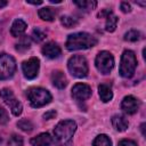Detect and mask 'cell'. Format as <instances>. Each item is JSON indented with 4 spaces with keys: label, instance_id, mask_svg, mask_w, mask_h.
Instances as JSON below:
<instances>
[{
    "label": "cell",
    "instance_id": "1",
    "mask_svg": "<svg viewBox=\"0 0 146 146\" xmlns=\"http://www.w3.org/2000/svg\"><path fill=\"white\" fill-rule=\"evenodd\" d=\"M96 44H97V39L87 32H78L70 34L66 40V49L70 51L89 49L95 47Z\"/></svg>",
    "mask_w": 146,
    "mask_h": 146
},
{
    "label": "cell",
    "instance_id": "2",
    "mask_svg": "<svg viewBox=\"0 0 146 146\" xmlns=\"http://www.w3.org/2000/svg\"><path fill=\"white\" fill-rule=\"evenodd\" d=\"M76 130V123L73 120H64L57 123V125L54 129V135L56 139L62 143L66 144L71 140L74 132Z\"/></svg>",
    "mask_w": 146,
    "mask_h": 146
},
{
    "label": "cell",
    "instance_id": "3",
    "mask_svg": "<svg viewBox=\"0 0 146 146\" xmlns=\"http://www.w3.org/2000/svg\"><path fill=\"white\" fill-rule=\"evenodd\" d=\"M136 67H137V58L135 52L131 50H124L120 62V68H119L120 75L125 79L131 78L136 71Z\"/></svg>",
    "mask_w": 146,
    "mask_h": 146
},
{
    "label": "cell",
    "instance_id": "4",
    "mask_svg": "<svg viewBox=\"0 0 146 146\" xmlns=\"http://www.w3.org/2000/svg\"><path fill=\"white\" fill-rule=\"evenodd\" d=\"M67 68L75 78H86L89 71L87 59L82 55H73L67 62Z\"/></svg>",
    "mask_w": 146,
    "mask_h": 146
},
{
    "label": "cell",
    "instance_id": "5",
    "mask_svg": "<svg viewBox=\"0 0 146 146\" xmlns=\"http://www.w3.org/2000/svg\"><path fill=\"white\" fill-rule=\"evenodd\" d=\"M27 98L30 100V104L32 107H42L51 102V95L47 89L36 87L31 88L27 91Z\"/></svg>",
    "mask_w": 146,
    "mask_h": 146
},
{
    "label": "cell",
    "instance_id": "6",
    "mask_svg": "<svg viewBox=\"0 0 146 146\" xmlns=\"http://www.w3.org/2000/svg\"><path fill=\"white\" fill-rule=\"evenodd\" d=\"M0 98L3 100V103L10 108L11 113L15 115V116H18L22 114V111H23V105L22 103L15 97L14 92L8 89V88H3L0 90Z\"/></svg>",
    "mask_w": 146,
    "mask_h": 146
},
{
    "label": "cell",
    "instance_id": "7",
    "mask_svg": "<svg viewBox=\"0 0 146 146\" xmlns=\"http://www.w3.org/2000/svg\"><path fill=\"white\" fill-rule=\"evenodd\" d=\"M16 71V62L8 54H0V80L10 79Z\"/></svg>",
    "mask_w": 146,
    "mask_h": 146
},
{
    "label": "cell",
    "instance_id": "8",
    "mask_svg": "<svg viewBox=\"0 0 146 146\" xmlns=\"http://www.w3.org/2000/svg\"><path fill=\"white\" fill-rule=\"evenodd\" d=\"M95 65L102 74H108L114 67V57L110 51L103 50L96 56Z\"/></svg>",
    "mask_w": 146,
    "mask_h": 146
},
{
    "label": "cell",
    "instance_id": "9",
    "mask_svg": "<svg viewBox=\"0 0 146 146\" xmlns=\"http://www.w3.org/2000/svg\"><path fill=\"white\" fill-rule=\"evenodd\" d=\"M39 67H40V62L36 57H31L30 59L23 62V64H22L23 74L29 80L36 78L38 72H39Z\"/></svg>",
    "mask_w": 146,
    "mask_h": 146
},
{
    "label": "cell",
    "instance_id": "10",
    "mask_svg": "<svg viewBox=\"0 0 146 146\" xmlns=\"http://www.w3.org/2000/svg\"><path fill=\"white\" fill-rule=\"evenodd\" d=\"M91 96V88L86 83H76L72 88V97L76 102H84Z\"/></svg>",
    "mask_w": 146,
    "mask_h": 146
},
{
    "label": "cell",
    "instance_id": "11",
    "mask_svg": "<svg viewBox=\"0 0 146 146\" xmlns=\"http://www.w3.org/2000/svg\"><path fill=\"white\" fill-rule=\"evenodd\" d=\"M140 106V102L133 96H125L121 103V108L127 114H135Z\"/></svg>",
    "mask_w": 146,
    "mask_h": 146
},
{
    "label": "cell",
    "instance_id": "12",
    "mask_svg": "<svg viewBox=\"0 0 146 146\" xmlns=\"http://www.w3.org/2000/svg\"><path fill=\"white\" fill-rule=\"evenodd\" d=\"M41 51H42V54H43L46 57H48V58H50V59L58 58V57L60 56V54H62V50H60L59 46H58L56 42H52V41L46 43V44L42 47Z\"/></svg>",
    "mask_w": 146,
    "mask_h": 146
},
{
    "label": "cell",
    "instance_id": "13",
    "mask_svg": "<svg viewBox=\"0 0 146 146\" xmlns=\"http://www.w3.org/2000/svg\"><path fill=\"white\" fill-rule=\"evenodd\" d=\"M51 82L58 89H64L67 86V79L62 71H54L51 73Z\"/></svg>",
    "mask_w": 146,
    "mask_h": 146
},
{
    "label": "cell",
    "instance_id": "14",
    "mask_svg": "<svg viewBox=\"0 0 146 146\" xmlns=\"http://www.w3.org/2000/svg\"><path fill=\"white\" fill-rule=\"evenodd\" d=\"M30 143L32 146H50L52 143V137L49 133L43 132V133H40L36 137L32 138Z\"/></svg>",
    "mask_w": 146,
    "mask_h": 146
},
{
    "label": "cell",
    "instance_id": "15",
    "mask_svg": "<svg viewBox=\"0 0 146 146\" xmlns=\"http://www.w3.org/2000/svg\"><path fill=\"white\" fill-rule=\"evenodd\" d=\"M26 27H27V24L21 19V18H17L14 21V23L11 24V27H10V33L13 36H21L25 31H26Z\"/></svg>",
    "mask_w": 146,
    "mask_h": 146
},
{
    "label": "cell",
    "instance_id": "16",
    "mask_svg": "<svg viewBox=\"0 0 146 146\" xmlns=\"http://www.w3.org/2000/svg\"><path fill=\"white\" fill-rule=\"evenodd\" d=\"M112 125L114 127V129L116 131H125L129 127V122L128 120L123 116V115H120V114H116L112 117Z\"/></svg>",
    "mask_w": 146,
    "mask_h": 146
},
{
    "label": "cell",
    "instance_id": "17",
    "mask_svg": "<svg viewBox=\"0 0 146 146\" xmlns=\"http://www.w3.org/2000/svg\"><path fill=\"white\" fill-rule=\"evenodd\" d=\"M98 94H99L102 102H104V103H107L113 98V91H112L111 87L105 83H102L98 86Z\"/></svg>",
    "mask_w": 146,
    "mask_h": 146
},
{
    "label": "cell",
    "instance_id": "18",
    "mask_svg": "<svg viewBox=\"0 0 146 146\" xmlns=\"http://www.w3.org/2000/svg\"><path fill=\"white\" fill-rule=\"evenodd\" d=\"M56 14H57L56 9H54V8H51V7H43V8L39 9V11H38L39 17H40L41 19L48 21V22L54 21L55 17H56Z\"/></svg>",
    "mask_w": 146,
    "mask_h": 146
},
{
    "label": "cell",
    "instance_id": "19",
    "mask_svg": "<svg viewBox=\"0 0 146 146\" xmlns=\"http://www.w3.org/2000/svg\"><path fill=\"white\" fill-rule=\"evenodd\" d=\"M106 24H105V30L107 32H114L117 25V21L119 18L113 14V11H111L106 17Z\"/></svg>",
    "mask_w": 146,
    "mask_h": 146
},
{
    "label": "cell",
    "instance_id": "20",
    "mask_svg": "<svg viewBox=\"0 0 146 146\" xmlns=\"http://www.w3.org/2000/svg\"><path fill=\"white\" fill-rule=\"evenodd\" d=\"M74 3L80 8V9H83L86 11H90L92 9L96 8L97 6V2L94 1V0H82V1H74Z\"/></svg>",
    "mask_w": 146,
    "mask_h": 146
},
{
    "label": "cell",
    "instance_id": "21",
    "mask_svg": "<svg viewBox=\"0 0 146 146\" xmlns=\"http://www.w3.org/2000/svg\"><path fill=\"white\" fill-rule=\"evenodd\" d=\"M92 146H112V141L106 135H98L92 143Z\"/></svg>",
    "mask_w": 146,
    "mask_h": 146
},
{
    "label": "cell",
    "instance_id": "22",
    "mask_svg": "<svg viewBox=\"0 0 146 146\" xmlns=\"http://www.w3.org/2000/svg\"><path fill=\"white\" fill-rule=\"evenodd\" d=\"M30 46H31V40H30V38L23 36V38H21L19 41L16 43V47H15V48H16L17 51L23 52V51H26L27 49H30Z\"/></svg>",
    "mask_w": 146,
    "mask_h": 146
},
{
    "label": "cell",
    "instance_id": "23",
    "mask_svg": "<svg viewBox=\"0 0 146 146\" xmlns=\"http://www.w3.org/2000/svg\"><path fill=\"white\" fill-rule=\"evenodd\" d=\"M17 127H18L21 130L25 131V132H31V131L33 130V124H32V122H31L30 120H26V119L19 120V121L17 122Z\"/></svg>",
    "mask_w": 146,
    "mask_h": 146
},
{
    "label": "cell",
    "instance_id": "24",
    "mask_svg": "<svg viewBox=\"0 0 146 146\" xmlns=\"http://www.w3.org/2000/svg\"><path fill=\"white\" fill-rule=\"evenodd\" d=\"M60 23L66 29H71V27H74L78 24V21L74 17H71V16H62L60 17Z\"/></svg>",
    "mask_w": 146,
    "mask_h": 146
},
{
    "label": "cell",
    "instance_id": "25",
    "mask_svg": "<svg viewBox=\"0 0 146 146\" xmlns=\"http://www.w3.org/2000/svg\"><path fill=\"white\" fill-rule=\"evenodd\" d=\"M140 39V32L137 30H130L124 34V40L125 41H130V42H135L137 40Z\"/></svg>",
    "mask_w": 146,
    "mask_h": 146
},
{
    "label": "cell",
    "instance_id": "26",
    "mask_svg": "<svg viewBox=\"0 0 146 146\" xmlns=\"http://www.w3.org/2000/svg\"><path fill=\"white\" fill-rule=\"evenodd\" d=\"M32 39L35 41V42H41L42 40H44L46 39V33L41 30V29H39V27H36V29H34L33 30V32H32Z\"/></svg>",
    "mask_w": 146,
    "mask_h": 146
},
{
    "label": "cell",
    "instance_id": "27",
    "mask_svg": "<svg viewBox=\"0 0 146 146\" xmlns=\"http://www.w3.org/2000/svg\"><path fill=\"white\" fill-rule=\"evenodd\" d=\"M8 146H23V138L18 135H13L8 140Z\"/></svg>",
    "mask_w": 146,
    "mask_h": 146
},
{
    "label": "cell",
    "instance_id": "28",
    "mask_svg": "<svg viewBox=\"0 0 146 146\" xmlns=\"http://www.w3.org/2000/svg\"><path fill=\"white\" fill-rule=\"evenodd\" d=\"M8 121H9V116H8L7 111L3 110V108L0 106V124H6Z\"/></svg>",
    "mask_w": 146,
    "mask_h": 146
},
{
    "label": "cell",
    "instance_id": "29",
    "mask_svg": "<svg viewBox=\"0 0 146 146\" xmlns=\"http://www.w3.org/2000/svg\"><path fill=\"white\" fill-rule=\"evenodd\" d=\"M119 146H137V144L133 140L130 139H123L119 143Z\"/></svg>",
    "mask_w": 146,
    "mask_h": 146
},
{
    "label": "cell",
    "instance_id": "30",
    "mask_svg": "<svg viewBox=\"0 0 146 146\" xmlns=\"http://www.w3.org/2000/svg\"><path fill=\"white\" fill-rule=\"evenodd\" d=\"M56 115H57L56 111H55V110H50V111H48V112H46V113L43 114V117H44L46 120H50V119H54Z\"/></svg>",
    "mask_w": 146,
    "mask_h": 146
},
{
    "label": "cell",
    "instance_id": "31",
    "mask_svg": "<svg viewBox=\"0 0 146 146\" xmlns=\"http://www.w3.org/2000/svg\"><path fill=\"white\" fill-rule=\"evenodd\" d=\"M120 7H121V10H122L123 13H130V11H131V6H130V3H128V2H121Z\"/></svg>",
    "mask_w": 146,
    "mask_h": 146
},
{
    "label": "cell",
    "instance_id": "32",
    "mask_svg": "<svg viewBox=\"0 0 146 146\" xmlns=\"http://www.w3.org/2000/svg\"><path fill=\"white\" fill-rule=\"evenodd\" d=\"M7 1H5V0H0V8H3V7H6L7 6Z\"/></svg>",
    "mask_w": 146,
    "mask_h": 146
},
{
    "label": "cell",
    "instance_id": "33",
    "mask_svg": "<svg viewBox=\"0 0 146 146\" xmlns=\"http://www.w3.org/2000/svg\"><path fill=\"white\" fill-rule=\"evenodd\" d=\"M27 3H31V5H41L42 1H26Z\"/></svg>",
    "mask_w": 146,
    "mask_h": 146
},
{
    "label": "cell",
    "instance_id": "34",
    "mask_svg": "<svg viewBox=\"0 0 146 146\" xmlns=\"http://www.w3.org/2000/svg\"><path fill=\"white\" fill-rule=\"evenodd\" d=\"M140 129H141V132H143V136H145V123H143L140 125Z\"/></svg>",
    "mask_w": 146,
    "mask_h": 146
},
{
    "label": "cell",
    "instance_id": "35",
    "mask_svg": "<svg viewBox=\"0 0 146 146\" xmlns=\"http://www.w3.org/2000/svg\"><path fill=\"white\" fill-rule=\"evenodd\" d=\"M50 2H51V3H59L60 0H50Z\"/></svg>",
    "mask_w": 146,
    "mask_h": 146
},
{
    "label": "cell",
    "instance_id": "36",
    "mask_svg": "<svg viewBox=\"0 0 146 146\" xmlns=\"http://www.w3.org/2000/svg\"><path fill=\"white\" fill-rule=\"evenodd\" d=\"M136 3H137V5H140V6H143V7L145 6V2H136Z\"/></svg>",
    "mask_w": 146,
    "mask_h": 146
}]
</instances>
